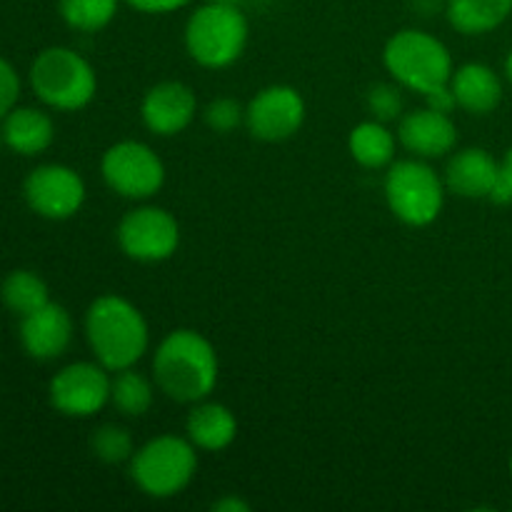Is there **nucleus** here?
I'll return each instance as SVG.
<instances>
[{
	"instance_id": "nucleus-1",
	"label": "nucleus",
	"mask_w": 512,
	"mask_h": 512,
	"mask_svg": "<svg viewBox=\"0 0 512 512\" xmlns=\"http://www.w3.org/2000/svg\"><path fill=\"white\" fill-rule=\"evenodd\" d=\"M218 353L198 330L180 328L153 355V380L175 403H200L218 385Z\"/></svg>"
},
{
	"instance_id": "nucleus-2",
	"label": "nucleus",
	"mask_w": 512,
	"mask_h": 512,
	"mask_svg": "<svg viewBox=\"0 0 512 512\" xmlns=\"http://www.w3.org/2000/svg\"><path fill=\"white\" fill-rule=\"evenodd\" d=\"M85 338L95 360L110 373L133 368L150 345L145 315L120 295H100L85 313Z\"/></svg>"
},
{
	"instance_id": "nucleus-3",
	"label": "nucleus",
	"mask_w": 512,
	"mask_h": 512,
	"mask_svg": "<svg viewBox=\"0 0 512 512\" xmlns=\"http://www.w3.org/2000/svg\"><path fill=\"white\" fill-rule=\"evenodd\" d=\"M30 88L48 108L83 110L98 93V75L78 50L53 45L30 65Z\"/></svg>"
},
{
	"instance_id": "nucleus-4",
	"label": "nucleus",
	"mask_w": 512,
	"mask_h": 512,
	"mask_svg": "<svg viewBox=\"0 0 512 512\" xmlns=\"http://www.w3.org/2000/svg\"><path fill=\"white\" fill-rule=\"evenodd\" d=\"M248 35V20L238 5L205 3L185 23V50L203 68L220 70L245 53Z\"/></svg>"
},
{
	"instance_id": "nucleus-5",
	"label": "nucleus",
	"mask_w": 512,
	"mask_h": 512,
	"mask_svg": "<svg viewBox=\"0 0 512 512\" xmlns=\"http://www.w3.org/2000/svg\"><path fill=\"white\" fill-rule=\"evenodd\" d=\"M383 63L395 83L423 95L453 78V58L443 40L415 28L400 30L385 43Z\"/></svg>"
},
{
	"instance_id": "nucleus-6",
	"label": "nucleus",
	"mask_w": 512,
	"mask_h": 512,
	"mask_svg": "<svg viewBox=\"0 0 512 512\" xmlns=\"http://www.w3.org/2000/svg\"><path fill=\"white\" fill-rule=\"evenodd\" d=\"M190 440L178 435H160L135 450L130 460V478L150 498L168 500L183 493L198 470V453Z\"/></svg>"
},
{
	"instance_id": "nucleus-7",
	"label": "nucleus",
	"mask_w": 512,
	"mask_h": 512,
	"mask_svg": "<svg viewBox=\"0 0 512 512\" xmlns=\"http://www.w3.org/2000/svg\"><path fill=\"white\" fill-rule=\"evenodd\" d=\"M385 200L395 218L425 228L443 213L445 180L423 158L393 160L385 173Z\"/></svg>"
},
{
	"instance_id": "nucleus-8",
	"label": "nucleus",
	"mask_w": 512,
	"mask_h": 512,
	"mask_svg": "<svg viewBox=\"0 0 512 512\" xmlns=\"http://www.w3.org/2000/svg\"><path fill=\"white\" fill-rule=\"evenodd\" d=\"M100 170L105 185L128 200L153 198L165 183L163 160L140 140H120L110 145L100 160Z\"/></svg>"
},
{
	"instance_id": "nucleus-9",
	"label": "nucleus",
	"mask_w": 512,
	"mask_h": 512,
	"mask_svg": "<svg viewBox=\"0 0 512 512\" xmlns=\"http://www.w3.org/2000/svg\"><path fill=\"white\" fill-rule=\"evenodd\" d=\"M118 245L130 260L163 263L180 245V225L168 210L143 205L123 215L118 225Z\"/></svg>"
},
{
	"instance_id": "nucleus-10",
	"label": "nucleus",
	"mask_w": 512,
	"mask_h": 512,
	"mask_svg": "<svg viewBox=\"0 0 512 512\" xmlns=\"http://www.w3.org/2000/svg\"><path fill=\"white\" fill-rule=\"evenodd\" d=\"M110 370L100 363L65 365L50 380V405L68 418H90L110 403Z\"/></svg>"
},
{
	"instance_id": "nucleus-11",
	"label": "nucleus",
	"mask_w": 512,
	"mask_h": 512,
	"mask_svg": "<svg viewBox=\"0 0 512 512\" xmlns=\"http://www.w3.org/2000/svg\"><path fill=\"white\" fill-rule=\"evenodd\" d=\"M25 203L33 213L48 220H68L83 208L85 183L68 165H40L30 170L23 183Z\"/></svg>"
},
{
	"instance_id": "nucleus-12",
	"label": "nucleus",
	"mask_w": 512,
	"mask_h": 512,
	"mask_svg": "<svg viewBox=\"0 0 512 512\" xmlns=\"http://www.w3.org/2000/svg\"><path fill=\"white\" fill-rule=\"evenodd\" d=\"M305 123V100L293 85H268L245 105L250 135L265 143L293 138Z\"/></svg>"
},
{
	"instance_id": "nucleus-13",
	"label": "nucleus",
	"mask_w": 512,
	"mask_h": 512,
	"mask_svg": "<svg viewBox=\"0 0 512 512\" xmlns=\"http://www.w3.org/2000/svg\"><path fill=\"white\" fill-rule=\"evenodd\" d=\"M140 115L150 133L170 138L188 128L198 115V98L193 88L180 80H163L143 95Z\"/></svg>"
},
{
	"instance_id": "nucleus-14",
	"label": "nucleus",
	"mask_w": 512,
	"mask_h": 512,
	"mask_svg": "<svg viewBox=\"0 0 512 512\" xmlns=\"http://www.w3.org/2000/svg\"><path fill=\"white\" fill-rule=\"evenodd\" d=\"M398 140L413 158L435 160L453 153V148L458 145V128L450 115L425 105V108L400 118Z\"/></svg>"
},
{
	"instance_id": "nucleus-15",
	"label": "nucleus",
	"mask_w": 512,
	"mask_h": 512,
	"mask_svg": "<svg viewBox=\"0 0 512 512\" xmlns=\"http://www.w3.org/2000/svg\"><path fill=\"white\" fill-rule=\"evenodd\" d=\"M20 345L35 360H55L73 343V318L58 303H45L43 308L20 318Z\"/></svg>"
},
{
	"instance_id": "nucleus-16",
	"label": "nucleus",
	"mask_w": 512,
	"mask_h": 512,
	"mask_svg": "<svg viewBox=\"0 0 512 512\" xmlns=\"http://www.w3.org/2000/svg\"><path fill=\"white\" fill-rule=\"evenodd\" d=\"M500 178V163L483 148H465L445 168V188L460 198H490Z\"/></svg>"
},
{
	"instance_id": "nucleus-17",
	"label": "nucleus",
	"mask_w": 512,
	"mask_h": 512,
	"mask_svg": "<svg viewBox=\"0 0 512 512\" xmlns=\"http://www.w3.org/2000/svg\"><path fill=\"white\" fill-rule=\"evenodd\" d=\"M450 88L458 100V108L473 115L493 113L503 100V83H500L498 73L483 63H465L453 70Z\"/></svg>"
},
{
	"instance_id": "nucleus-18",
	"label": "nucleus",
	"mask_w": 512,
	"mask_h": 512,
	"mask_svg": "<svg viewBox=\"0 0 512 512\" xmlns=\"http://www.w3.org/2000/svg\"><path fill=\"white\" fill-rule=\"evenodd\" d=\"M185 430H188V440L198 450L220 453V450L230 448L233 440L238 438V420H235L233 410L225 408L223 403L200 400L190 410Z\"/></svg>"
},
{
	"instance_id": "nucleus-19",
	"label": "nucleus",
	"mask_w": 512,
	"mask_h": 512,
	"mask_svg": "<svg viewBox=\"0 0 512 512\" xmlns=\"http://www.w3.org/2000/svg\"><path fill=\"white\" fill-rule=\"evenodd\" d=\"M3 140L13 153L40 155L53 145L55 125L48 113L38 108H18L15 105L3 118Z\"/></svg>"
},
{
	"instance_id": "nucleus-20",
	"label": "nucleus",
	"mask_w": 512,
	"mask_h": 512,
	"mask_svg": "<svg viewBox=\"0 0 512 512\" xmlns=\"http://www.w3.org/2000/svg\"><path fill=\"white\" fill-rule=\"evenodd\" d=\"M512 13V0H448V20L458 33L483 35L500 28Z\"/></svg>"
},
{
	"instance_id": "nucleus-21",
	"label": "nucleus",
	"mask_w": 512,
	"mask_h": 512,
	"mask_svg": "<svg viewBox=\"0 0 512 512\" xmlns=\"http://www.w3.org/2000/svg\"><path fill=\"white\" fill-rule=\"evenodd\" d=\"M395 148H398V138L380 120H365L350 130L348 150L355 163L363 168L378 170L390 165L395 160Z\"/></svg>"
},
{
	"instance_id": "nucleus-22",
	"label": "nucleus",
	"mask_w": 512,
	"mask_h": 512,
	"mask_svg": "<svg viewBox=\"0 0 512 512\" xmlns=\"http://www.w3.org/2000/svg\"><path fill=\"white\" fill-rule=\"evenodd\" d=\"M155 400V380L145 378L135 368H125L110 380V403L128 418H143Z\"/></svg>"
},
{
	"instance_id": "nucleus-23",
	"label": "nucleus",
	"mask_w": 512,
	"mask_h": 512,
	"mask_svg": "<svg viewBox=\"0 0 512 512\" xmlns=\"http://www.w3.org/2000/svg\"><path fill=\"white\" fill-rule=\"evenodd\" d=\"M0 300H3L5 308L23 318V315L50 303V293L48 285L38 273H33V270H13L0 285Z\"/></svg>"
},
{
	"instance_id": "nucleus-24",
	"label": "nucleus",
	"mask_w": 512,
	"mask_h": 512,
	"mask_svg": "<svg viewBox=\"0 0 512 512\" xmlns=\"http://www.w3.org/2000/svg\"><path fill=\"white\" fill-rule=\"evenodd\" d=\"M120 0H58L60 18L80 33H98L113 23Z\"/></svg>"
},
{
	"instance_id": "nucleus-25",
	"label": "nucleus",
	"mask_w": 512,
	"mask_h": 512,
	"mask_svg": "<svg viewBox=\"0 0 512 512\" xmlns=\"http://www.w3.org/2000/svg\"><path fill=\"white\" fill-rule=\"evenodd\" d=\"M90 448H93L95 458L103 460V463L108 465L128 463V460H133L135 455V443L130 430L120 428V425H113V423L95 430L93 438H90Z\"/></svg>"
},
{
	"instance_id": "nucleus-26",
	"label": "nucleus",
	"mask_w": 512,
	"mask_h": 512,
	"mask_svg": "<svg viewBox=\"0 0 512 512\" xmlns=\"http://www.w3.org/2000/svg\"><path fill=\"white\" fill-rule=\"evenodd\" d=\"M205 123L210 130L220 135L233 133L245 123V108L235 98H218L205 108Z\"/></svg>"
},
{
	"instance_id": "nucleus-27",
	"label": "nucleus",
	"mask_w": 512,
	"mask_h": 512,
	"mask_svg": "<svg viewBox=\"0 0 512 512\" xmlns=\"http://www.w3.org/2000/svg\"><path fill=\"white\" fill-rule=\"evenodd\" d=\"M368 110L373 113L375 120H380V123L398 120L400 115H403V95H400V90L395 88V85H373L368 93Z\"/></svg>"
},
{
	"instance_id": "nucleus-28",
	"label": "nucleus",
	"mask_w": 512,
	"mask_h": 512,
	"mask_svg": "<svg viewBox=\"0 0 512 512\" xmlns=\"http://www.w3.org/2000/svg\"><path fill=\"white\" fill-rule=\"evenodd\" d=\"M20 98V75L5 58H0V118L18 105Z\"/></svg>"
},
{
	"instance_id": "nucleus-29",
	"label": "nucleus",
	"mask_w": 512,
	"mask_h": 512,
	"mask_svg": "<svg viewBox=\"0 0 512 512\" xmlns=\"http://www.w3.org/2000/svg\"><path fill=\"white\" fill-rule=\"evenodd\" d=\"M425 103H428V108L438 110V113H445V115H453V110L458 108V100H455V93L453 88H450V83L428 90V93H425Z\"/></svg>"
},
{
	"instance_id": "nucleus-30",
	"label": "nucleus",
	"mask_w": 512,
	"mask_h": 512,
	"mask_svg": "<svg viewBox=\"0 0 512 512\" xmlns=\"http://www.w3.org/2000/svg\"><path fill=\"white\" fill-rule=\"evenodd\" d=\"M130 8L140 10V13H150V15H163V13H173V10L185 8L190 0H125Z\"/></svg>"
},
{
	"instance_id": "nucleus-31",
	"label": "nucleus",
	"mask_w": 512,
	"mask_h": 512,
	"mask_svg": "<svg viewBox=\"0 0 512 512\" xmlns=\"http://www.w3.org/2000/svg\"><path fill=\"white\" fill-rule=\"evenodd\" d=\"M213 508L220 512H248L250 505L243 503V500H238V498H223V500H218Z\"/></svg>"
},
{
	"instance_id": "nucleus-32",
	"label": "nucleus",
	"mask_w": 512,
	"mask_h": 512,
	"mask_svg": "<svg viewBox=\"0 0 512 512\" xmlns=\"http://www.w3.org/2000/svg\"><path fill=\"white\" fill-rule=\"evenodd\" d=\"M500 175H503L505 185L512 190V148L508 150V155H505L503 163H500Z\"/></svg>"
},
{
	"instance_id": "nucleus-33",
	"label": "nucleus",
	"mask_w": 512,
	"mask_h": 512,
	"mask_svg": "<svg viewBox=\"0 0 512 512\" xmlns=\"http://www.w3.org/2000/svg\"><path fill=\"white\" fill-rule=\"evenodd\" d=\"M205 3H223V5H240L243 0H205Z\"/></svg>"
},
{
	"instance_id": "nucleus-34",
	"label": "nucleus",
	"mask_w": 512,
	"mask_h": 512,
	"mask_svg": "<svg viewBox=\"0 0 512 512\" xmlns=\"http://www.w3.org/2000/svg\"><path fill=\"white\" fill-rule=\"evenodd\" d=\"M505 73H508V78H510V83H512V50H510V55H508V63H505Z\"/></svg>"
},
{
	"instance_id": "nucleus-35",
	"label": "nucleus",
	"mask_w": 512,
	"mask_h": 512,
	"mask_svg": "<svg viewBox=\"0 0 512 512\" xmlns=\"http://www.w3.org/2000/svg\"><path fill=\"white\" fill-rule=\"evenodd\" d=\"M3 143H5V140H3V130H0V148H3Z\"/></svg>"
},
{
	"instance_id": "nucleus-36",
	"label": "nucleus",
	"mask_w": 512,
	"mask_h": 512,
	"mask_svg": "<svg viewBox=\"0 0 512 512\" xmlns=\"http://www.w3.org/2000/svg\"><path fill=\"white\" fill-rule=\"evenodd\" d=\"M510 475H512V458H510Z\"/></svg>"
}]
</instances>
